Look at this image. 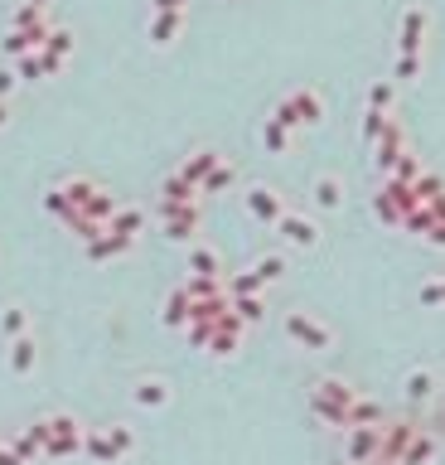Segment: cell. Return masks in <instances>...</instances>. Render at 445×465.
Returning a JSON list of instances; mask_svg holds the SVG:
<instances>
[{
    "mask_svg": "<svg viewBox=\"0 0 445 465\" xmlns=\"http://www.w3.org/2000/svg\"><path fill=\"white\" fill-rule=\"evenodd\" d=\"M286 335H291L300 349H310V354H329L334 349V330L324 325L320 315H310V310H286Z\"/></svg>",
    "mask_w": 445,
    "mask_h": 465,
    "instance_id": "obj_1",
    "label": "cell"
},
{
    "mask_svg": "<svg viewBox=\"0 0 445 465\" xmlns=\"http://www.w3.org/2000/svg\"><path fill=\"white\" fill-rule=\"evenodd\" d=\"M412 432H416V422L412 417H388L382 422V432H378V456L372 461H402V451H406V441H412Z\"/></svg>",
    "mask_w": 445,
    "mask_h": 465,
    "instance_id": "obj_2",
    "label": "cell"
},
{
    "mask_svg": "<svg viewBox=\"0 0 445 465\" xmlns=\"http://www.w3.org/2000/svg\"><path fill=\"white\" fill-rule=\"evenodd\" d=\"M170 398H175V388H170V378H165V374H141L136 383H131V402L146 408V412L170 408Z\"/></svg>",
    "mask_w": 445,
    "mask_h": 465,
    "instance_id": "obj_3",
    "label": "cell"
},
{
    "mask_svg": "<svg viewBox=\"0 0 445 465\" xmlns=\"http://www.w3.org/2000/svg\"><path fill=\"white\" fill-rule=\"evenodd\" d=\"M378 432L382 426H344V465H368L378 456Z\"/></svg>",
    "mask_w": 445,
    "mask_h": 465,
    "instance_id": "obj_4",
    "label": "cell"
},
{
    "mask_svg": "<svg viewBox=\"0 0 445 465\" xmlns=\"http://www.w3.org/2000/svg\"><path fill=\"white\" fill-rule=\"evenodd\" d=\"M44 441H49V426H44V417H39L34 426H25V432H15V436H10L5 446L15 451V456L25 461V465H34V461H44Z\"/></svg>",
    "mask_w": 445,
    "mask_h": 465,
    "instance_id": "obj_5",
    "label": "cell"
},
{
    "mask_svg": "<svg viewBox=\"0 0 445 465\" xmlns=\"http://www.w3.org/2000/svg\"><path fill=\"white\" fill-rule=\"evenodd\" d=\"M436 456H441V441H436V432L416 426L412 441H406V451H402V461H397V465H436Z\"/></svg>",
    "mask_w": 445,
    "mask_h": 465,
    "instance_id": "obj_6",
    "label": "cell"
},
{
    "mask_svg": "<svg viewBox=\"0 0 445 465\" xmlns=\"http://www.w3.org/2000/svg\"><path fill=\"white\" fill-rule=\"evenodd\" d=\"M247 213H252V219H261V223H276L286 213V204H281V194H276V189L252 185L247 189Z\"/></svg>",
    "mask_w": 445,
    "mask_h": 465,
    "instance_id": "obj_7",
    "label": "cell"
},
{
    "mask_svg": "<svg viewBox=\"0 0 445 465\" xmlns=\"http://www.w3.org/2000/svg\"><path fill=\"white\" fill-rule=\"evenodd\" d=\"M276 228H281V237L291 247H315L320 243V228L310 219H300V213H281V219H276Z\"/></svg>",
    "mask_w": 445,
    "mask_h": 465,
    "instance_id": "obj_8",
    "label": "cell"
},
{
    "mask_svg": "<svg viewBox=\"0 0 445 465\" xmlns=\"http://www.w3.org/2000/svg\"><path fill=\"white\" fill-rule=\"evenodd\" d=\"M34 364H39V344H34V335L25 330V335L10 340V374H15V378H30Z\"/></svg>",
    "mask_w": 445,
    "mask_h": 465,
    "instance_id": "obj_9",
    "label": "cell"
},
{
    "mask_svg": "<svg viewBox=\"0 0 445 465\" xmlns=\"http://www.w3.org/2000/svg\"><path fill=\"white\" fill-rule=\"evenodd\" d=\"M131 247H136V237L131 233H98V237H88V257L92 262H107V257H122V253H131Z\"/></svg>",
    "mask_w": 445,
    "mask_h": 465,
    "instance_id": "obj_10",
    "label": "cell"
},
{
    "mask_svg": "<svg viewBox=\"0 0 445 465\" xmlns=\"http://www.w3.org/2000/svg\"><path fill=\"white\" fill-rule=\"evenodd\" d=\"M179 30H184V10H155L150 15V44H160V49H170Z\"/></svg>",
    "mask_w": 445,
    "mask_h": 465,
    "instance_id": "obj_11",
    "label": "cell"
},
{
    "mask_svg": "<svg viewBox=\"0 0 445 465\" xmlns=\"http://www.w3.org/2000/svg\"><path fill=\"white\" fill-rule=\"evenodd\" d=\"M436 388H441V378H436V368H412V374L402 378V392H406V402H431L436 398Z\"/></svg>",
    "mask_w": 445,
    "mask_h": 465,
    "instance_id": "obj_12",
    "label": "cell"
},
{
    "mask_svg": "<svg viewBox=\"0 0 445 465\" xmlns=\"http://www.w3.org/2000/svg\"><path fill=\"white\" fill-rule=\"evenodd\" d=\"M305 412L315 417L320 426H329V432H344V426H348V408H339V402H324V398H315V392H305Z\"/></svg>",
    "mask_w": 445,
    "mask_h": 465,
    "instance_id": "obj_13",
    "label": "cell"
},
{
    "mask_svg": "<svg viewBox=\"0 0 445 465\" xmlns=\"http://www.w3.org/2000/svg\"><path fill=\"white\" fill-rule=\"evenodd\" d=\"M82 456L98 461V465H116V461H122V456L112 451V441H107L102 426H82Z\"/></svg>",
    "mask_w": 445,
    "mask_h": 465,
    "instance_id": "obj_14",
    "label": "cell"
},
{
    "mask_svg": "<svg viewBox=\"0 0 445 465\" xmlns=\"http://www.w3.org/2000/svg\"><path fill=\"white\" fill-rule=\"evenodd\" d=\"M58 194H64L68 204H73V209L82 213V209L92 204V199L102 194V185H98V180H88V175H73V180H64V185H58Z\"/></svg>",
    "mask_w": 445,
    "mask_h": 465,
    "instance_id": "obj_15",
    "label": "cell"
},
{
    "mask_svg": "<svg viewBox=\"0 0 445 465\" xmlns=\"http://www.w3.org/2000/svg\"><path fill=\"white\" fill-rule=\"evenodd\" d=\"M310 392H315V398H324V402H339V408H348V402L358 398V388L344 383V378H334V374L315 378V383H310Z\"/></svg>",
    "mask_w": 445,
    "mask_h": 465,
    "instance_id": "obj_16",
    "label": "cell"
},
{
    "mask_svg": "<svg viewBox=\"0 0 445 465\" xmlns=\"http://www.w3.org/2000/svg\"><path fill=\"white\" fill-rule=\"evenodd\" d=\"M382 422H388V412H382V402L364 398V392H358V398L348 402V426H382Z\"/></svg>",
    "mask_w": 445,
    "mask_h": 465,
    "instance_id": "obj_17",
    "label": "cell"
},
{
    "mask_svg": "<svg viewBox=\"0 0 445 465\" xmlns=\"http://www.w3.org/2000/svg\"><path fill=\"white\" fill-rule=\"evenodd\" d=\"M218 160H223L218 151H209V146H203V151H194V155H189L184 165H179V175H184V180L199 189V185H203V175H209V170H213V165H218Z\"/></svg>",
    "mask_w": 445,
    "mask_h": 465,
    "instance_id": "obj_18",
    "label": "cell"
},
{
    "mask_svg": "<svg viewBox=\"0 0 445 465\" xmlns=\"http://www.w3.org/2000/svg\"><path fill=\"white\" fill-rule=\"evenodd\" d=\"M189 271H194V277H223V262H218L213 247L194 243V247H189Z\"/></svg>",
    "mask_w": 445,
    "mask_h": 465,
    "instance_id": "obj_19",
    "label": "cell"
},
{
    "mask_svg": "<svg viewBox=\"0 0 445 465\" xmlns=\"http://www.w3.org/2000/svg\"><path fill=\"white\" fill-rule=\"evenodd\" d=\"M160 320H165L170 330H184V325H189V296H184V286H179V291H170V301H165Z\"/></svg>",
    "mask_w": 445,
    "mask_h": 465,
    "instance_id": "obj_20",
    "label": "cell"
},
{
    "mask_svg": "<svg viewBox=\"0 0 445 465\" xmlns=\"http://www.w3.org/2000/svg\"><path fill=\"white\" fill-rule=\"evenodd\" d=\"M102 432H107V441H112V451H116V456H136V446H141V441H136V432H131V426L126 422H112V426H102Z\"/></svg>",
    "mask_w": 445,
    "mask_h": 465,
    "instance_id": "obj_21",
    "label": "cell"
},
{
    "mask_svg": "<svg viewBox=\"0 0 445 465\" xmlns=\"http://www.w3.org/2000/svg\"><path fill=\"white\" fill-rule=\"evenodd\" d=\"M227 306H233V315L243 320V325H257V320L267 315V306H261V296H227Z\"/></svg>",
    "mask_w": 445,
    "mask_h": 465,
    "instance_id": "obj_22",
    "label": "cell"
},
{
    "mask_svg": "<svg viewBox=\"0 0 445 465\" xmlns=\"http://www.w3.org/2000/svg\"><path fill=\"white\" fill-rule=\"evenodd\" d=\"M25 330H30V310L25 306H5V310H0V335H5V340L25 335Z\"/></svg>",
    "mask_w": 445,
    "mask_h": 465,
    "instance_id": "obj_23",
    "label": "cell"
},
{
    "mask_svg": "<svg viewBox=\"0 0 445 465\" xmlns=\"http://www.w3.org/2000/svg\"><path fill=\"white\" fill-rule=\"evenodd\" d=\"M107 223H112V233H131V237H136L141 228H146V213H141V209H122V204H116V213H112Z\"/></svg>",
    "mask_w": 445,
    "mask_h": 465,
    "instance_id": "obj_24",
    "label": "cell"
},
{
    "mask_svg": "<svg viewBox=\"0 0 445 465\" xmlns=\"http://www.w3.org/2000/svg\"><path fill=\"white\" fill-rule=\"evenodd\" d=\"M315 199H320V209H339L344 204L339 180H334V175H320V180H315Z\"/></svg>",
    "mask_w": 445,
    "mask_h": 465,
    "instance_id": "obj_25",
    "label": "cell"
},
{
    "mask_svg": "<svg viewBox=\"0 0 445 465\" xmlns=\"http://www.w3.org/2000/svg\"><path fill=\"white\" fill-rule=\"evenodd\" d=\"M44 426H49V436H82V422L73 412H49V417H44Z\"/></svg>",
    "mask_w": 445,
    "mask_h": 465,
    "instance_id": "obj_26",
    "label": "cell"
},
{
    "mask_svg": "<svg viewBox=\"0 0 445 465\" xmlns=\"http://www.w3.org/2000/svg\"><path fill=\"white\" fill-rule=\"evenodd\" d=\"M227 296H261V277H257V271H237V277L233 281H227Z\"/></svg>",
    "mask_w": 445,
    "mask_h": 465,
    "instance_id": "obj_27",
    "label": "cell"
},
{
    "mask_svg": "<svg viewBox=\"0 0 445 465\" xmlns=\"http://www.w3.org/2000/svg\"><path fill=\"white\" fill-rule=\"evenodd\" d=\"M261 141H267V151L286 155V146H291V131H286L281 122H267V131H261Z\"/></svg>",
    "mask_w": 445,
    "mask_h": 465,
    "instance_id": "obj_28",
    "label": "cell"
},
{
    "mask_svg": "<svg viewBox=\"0 0 445 465\" xmlns=\"http://www.w3.org/2000/svg\"><path fill=\"white\" fill-rule=\"evenodd\" d=\"M252 271H257V277H261V286H267V281H276V277H286V262L281 257H261V262H252Z\"/></svg>",
    "mask_w": 445,
    "mask_h": 465,
    "instance_id": "obj_29",
    "label": "cell"
},
{
    "mask_svg": "<svg viewBox=\"0 0 445 465\" xmlns=\"http://www.w3.org/2000/svg\"><path fill=\"white\" fill-rule=\"evenodd\" d=\"M421 306H426V310L445 306V281H431V286H421Z\"/></svg>",
    "mask_w": 445,
    "mask_h": 465,
    "instance_id": "obj_30",
    "label": "cell"
},
{
    "mask_svg": "<svg viewBox=\"0 0 445 465\" xmlns=\"http://www.w3.org/2000/svg\"><path fill=\"white\" fill-rule=\"evenodd\" d=\"M15 82H20V78H15V68H0V102H5L10 92H15Z\"/></svg>",
    "mask_w": 445,
    "mask_h": 465,
    "instance_id": "obj_31",
    "label": "cell"
},
{
    "mask_svg": "<svg viewBox=\"0 0 445 465\" xmlns=\"http://www.w3.org/2000/svg\"><path fill=\"white\" fill-rule=\"evenodd\" d=\"M0 465H25V461H20V456H15V451H10V446H5V441H0Z\"/></svg>",
    "mask_w": 445,
    "mask_h": 465,
    "instance_id": "obj_32",
    "label": "cell"
},
{
    "mask_svg": "<svg viewBox=\"0 0 445 465\" xmlns=\"http://www.w3.org/2000/svg\"><path fill=\"white\" fill-rule=\"evenodd\" d=\"M150 5H155V10H184L189 0H150Z\"/></svg>",
    "mask_w": 445,
    "mask_h": 465,
    "instance_id": "obj_33",
    "label": "cell"
},
{
    "mask_svg": "<svg viewBox=\"0 0 445 465\" xmlns=\"http://www.w3.org/2000/svg\"><path fill=\"white\" fill-rule=\"evenodd\" d=\"M5 116H10V112H5V102H0V126H5Z\"/></svg>",
    "mask_w": 445,
    "mask_h": 465,
    "instance_id": "obj_34",
    "label": "cell"
},
{
    "mask_svg": "<svg viewBox=\"0 0 445 465\" xmlns=\"http://www.w3.org/2000/svg\"><path fill=\"white\" fill-rule=\"evenodd\" d=\"M368 465H392V461H368Z\"/></svg>",
    "mask_w": 445,
    "mask_h": 465,
    "instance_id": "obj_35",
    "label": "cell"
},
{
    "mask_svg": "<svg viewBox=\"0 0 445 465\" xmlns=\"http://www.w3.org/2000/svg\"><path fill=\"white\" fill-rule=\"evenodd\" d=\"M30 5H49V0H30Z\"/></svg>",
    "mask_w": 445,
    "mask_h": 465,
    "instance_id": "obj_36",
    "label": "cell"
}]
</instances>
